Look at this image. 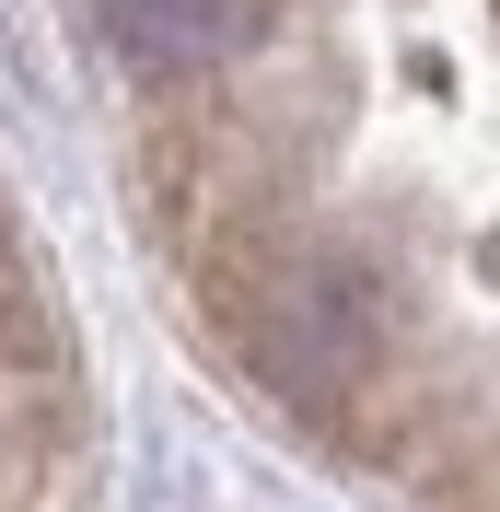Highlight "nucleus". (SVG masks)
<instances>
[{"mask_svg": "<svg viewBox=\"0 0 500 512\" xmlns=\"http://www.w3.org/2000/svg\"><path fill=\"white\" fill-rule=\"evenodd\" d=\"M245 24H256V0H105V35L140 70H210L245 47Z\"/></svg>", "mask_w": 500, "mask_h": 512, "instance_id": "f257e3e1", "label": "nucleus"}]
</instances>
